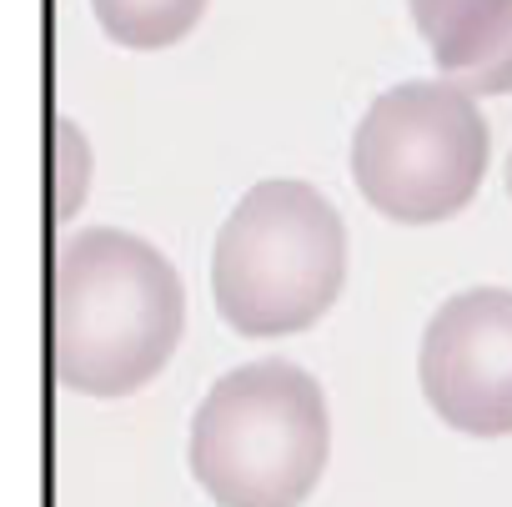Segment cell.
Here are the masks:
<instances>
[{"label": "cell", "instance_id": "6da1fadb", "mask_svg": "<svg viewBox=\"0 0 512 507\" xmlns=\"http://www.w3.org/2000/svg\"><path fill=\"white\" fill-rule=\"evenodd\" d=\"M186 287L151 241L121 226L71 231L51 262V372L86 397L146 387L176 352Z\"/></svg>", "mask_w": 512, "mask_h": 507}, {"label": "cell", "instance_id": "7a4b0ae2", "mask_svg": "<svg viewBox=\"0 0 512 507\" xmlns=\"http://www.w3.org/2000/svg\"><path fill=\"white\" fill-rule=\"evenodd\" d=\"M347 282V226L307 181L251 186L211 246V297L241 337L317 327Z\"/></svg>", "mask_w": 512, "mask_h": 507}, {"label": "cell", "instance_id": "3957f363", "mask_svg": "<svg viewBox=\"0 0 512 507\" xmlns=\"http://www.w3.org/2000/svg\"><path fill=\"white\" fill-rule=\"evenodd\" d=\"M327 457V392L282 357L226 372L191 417V477L216 507H297Z\"/></svg>", "mask_w": 512, "mask_h": 507}, {"label": "cell", "instance_id": "277c9868", "mask_svg": "<svg viewBox=\"0 0 512 507\" xmlns=\"http://www.w3.org/2000/svg\"><path fill=\"white\" fill-rule=\"evenodd\" d=\"M487 156V121L472 91L447 76L382 91L352 136L357 191L402 226H432L457 216L477 196Z\"/></svg>", "mask_w": 512, "mask_h": 507}, {"label": "cell", "instance_id": "5b68a950", "mask_svg": "<svg viewBox=\"0 0 512 507\" xmlns=\"http://www.w3.org/2000/svg\"><path fill=\"white\" fill-rule=\"evenodd\" d=\"M427 407L467 437H512V292L472 287L442 302L417 357Z\"/></svg>", "mask_w": 512, "mask_h": 507}, {"label": "cell", "instance_id": "8992f818", "mask_svg": "<svg viewBox=\"0 0 512 507\" xmlns=\"http://www.w3.org/2000/svg\"><path fill=\"white\" fill-rule=\"evenodd\" d=\"M437 71L472 96H512V0H407Z\"/></svg>", "mask_w": 512, "mask_h": 507}, {"label": "cell", "instance_id": "52a82bcc", "mask_svg": "<svg viewBox=\"0 0 512 507\" xmlns=\"http://www.w3.org/2000/svg\"><path fill=\"white\" fill-rule=\"evenodd\" d=\"M101 31L131 51H161L196 31L206 0H91Z\"/></svg>", "mask_w": 512, "mask_h": 507}, {"label": "cell", "instance_id": "ba28073f", "mask_svg": "<svg viewBox=\"0 0 512 507\" xmlns=\"http://www.w3.org/2000/svg\"><path fill=\"white\" fill-rule=\"evenodd\" d=\"M91 171H96V161H91L86 131L71 116H56L51 121V216H56V226H66L81 211V201L91 191Z\"/></svg>", "mask_w": 512, "mask_h": 507}, {"label": "cell", "instance_id": "9c48e42d", "mask_svg": "<svg viewBox=\"0 0 512 507\" xmlns=\"http://www.w3.org/2000/svg\"><path fill=\"white\" fill-rule=\"evenodd\" d=\"M507 191H512V156H507Z\"/></svg>", "mask_w": 512, "mask_h": 507}]
</instances>
